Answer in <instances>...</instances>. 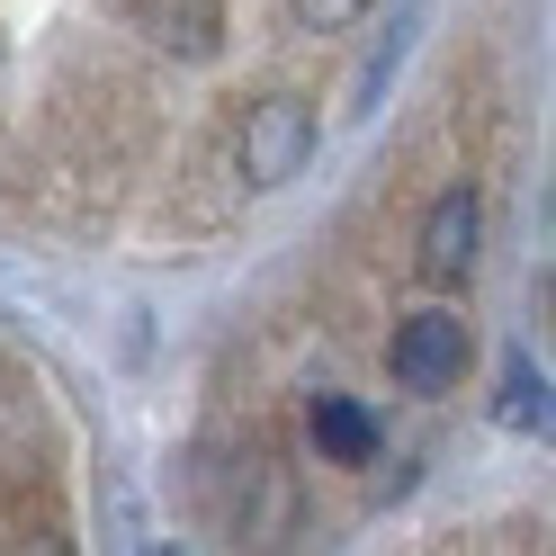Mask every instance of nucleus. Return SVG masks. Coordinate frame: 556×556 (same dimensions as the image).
I'll list each match as a JSON object with an SVG mask.
<instances>
[{
	"mask_svg": "<svg viewBox=\"0 0 556 556\" xmlns=\"http://www.w3.org/2000/svg\"><path fill=\"white\" fill-rule=\"evenodd\" d=\"M305 431H315V448H324V458L332 467H368L377 458V413L359 404V395H315V404H305Z\"/></svg>",
	"mask_w": 556,
	"mask_h": 556,
	"instance_id": "5",
	"label": "nucleus"
},
{
	"mask_svg": "<svg viewBox=\"0 0 556 556\" xmlns=\"http://www.w3.org/2000/svg\"><path fill=\"white\" fill-rule=\"evenodd\" d=\"M288 10H296V27H305V37H341V27H359V10H368V0H288Z\"/></svg>",
	"mask_w": 556,
	"mask_h": 556,
	"instance_id": "7",
	"label": "nucleus"
},
{
	"mask_svg": "<svg viewBox=\"0 0 556 556\" xmlns=\"http://www.w3.org/2000/svg\"><path fill=\"white\" fill-rule=\"evenodd\" d=\"M476 242H484V198H476V180H448L431 198V216H422V278L431 288H467Z\"/></svg>",
	"mask_w": 556,
	"mask_h": 556,
	"instance_id": "3",
	"label": "nucleus"
},
{
	"mask_svg": "<svg viewBox=\"0 0 556 556\" xmlns=\"http://www.w3.org/2000/svg\"><path fill=\"white\" fill-rule=\"evenodd\" d=\"M467 359H476V332H467V315H448V305L404 315L395 341H387V368H395L404 395H448L467 377Z\"/></svg>",
	"mask_w": 556,
	"mask_h": 556,
	"instance_id": "2",
	"label": "nucleus"
},
{
	"mask_svg": "<svg viewBox=\"0 0 556 556\" xmlns=\"http://www.w3.org/2000/svg\"><path fill=\"white\" fill-rule=\"evenodd\" d=\"M494 422H503V431H547V377H539L530 359H511V377H503V404H494Z\"/></svg>",
	"mask_w": 556,
	"mask_h": 556,
	"instance_id": "6",
	"label": "nucleus"
},
{
	"mask_svg": "<svg viewBox=\"0 0 556 556\" xmlns=\"http://www.w3.org/2000/svg\"><path fill=\"white\" fill-rule=\"evenodd\" d=\"M144 37L162 46V54H180V63H216V46H225V10L216 0H144Z\"/></svg>",
	"mask_w": 556,
	"mask_h": 556,
	"instance_id": "4",
	"label": "nucleus"
},
{
	"mask_svg": "<svg viewBox=\"0 0 556 556\" xmlns=\"http://www.w3.org/2000/svg\"><path fill=\"white\" fill-rule=\"evenodd\" d=\"M305 162H315V99L269 90V99H252V109L233 117V170H242V189H288Z\"/></svg>",
	"mask_w": 556,
	"mask_h": 556,
	"instance_id": "1",
	"label": "nucleus"
}]
</instances>
